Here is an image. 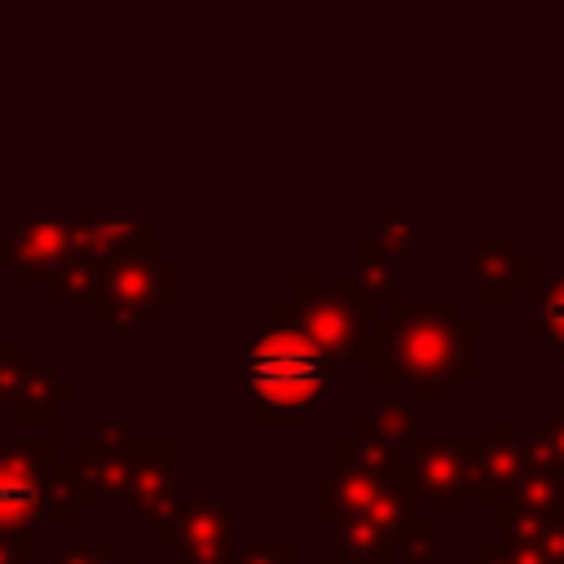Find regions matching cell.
<instances>
[{
    "mask_svg": "<svg viewBox=\"0 0 564 564\" xmlns=\"http://www.w3.org/2000/svg\"><path fill=\"white\" fill-rule=\"evenodd\" d=\"M234 388L256 405L260 419L308 414L335 397L339 375L335 357H326L304 330L286 322L256 326L234 348Z\"/></svg>",
    "mask_w": 564,
    "mask_h": 564,
    "instance_id": "6da1fadb",
    "label": "cell"
},
{
    "mask_svg": "<svg viewBox=\"0 0 564 564\" xmlns=\"http://www.w3.org/2000/svg\"><path fill=\"white\" fill-rule=\"evenodd\" d=\"M476 322L458 313L454 300H397L392 317L379 322V379H414L419 397H432L445 379H471Z\"/></svg>",
    "mask_w": 564,
    "mask_h": 564,
    "instance_id": "7a4b0ae2",
    "label": "cell"
},
{
    "mask_svg": "<svg viewBox=\"0 0 564 564\" xmlns=\"http://www.w3.org/2000/svg\"><path fill=\"white\" fill-rule=\"evenodd\" d=\"M273 322H286L295 330H304L326 357H375L379 352V313H375V295L352 278V282H335V286H317V282H300L295 295L278 300Z\"/></svg>",
    "mask_w": 564,
    "mask_h": 564,
    "instance_id": "3957f363",
    "label": "cell"
},
{
    "mask_svg": "<svg viewBox=\"0 0 564 564\" xmlns=\"http://www.w3.org/2000/svg\"><path fill=\"white\" fill-rule=\"evenodd\" d=\"M62 463L53 441H0V533L22 538L48 516V476Z\"/></svg>",
    "mask_w": 564,
    "mask_h": 564,
    "instance_id": "277c9868",
    "label": "cell"
},
{
    "mask_svg": "<svg viewBox=\"0 0 564 564\" xmlns=\"http://www.w3.org/2000/svg\"><path fill=\"white\" fill-rule=\"evenodd\" d=\"M167 295H172V260H159L154 251H137L101 264V286L93 304L110 326L132 330L150 313V304Z\"/></svg>",
    "mask_w": 564,
    "mask_h": 564,
    "instance_id": "5b68a950",
    "label": "cell"
},
{
    "mask_svg": "<svg viewBox=\"0 0 564 564\" xmlns=\"http://www.w3.org/2000/svg\"><path fill=\"white\" fill-rule=\"evenodd\" d=\"M154 538L181 551V564H234V502H176Z\"/></svg>",
    "mask_w": 564,
    "mask_h": 564,
    "instance_id": "8992f818",
    "label": "cell"
},
{
    "mask_svg": "<svg viewBox=\"0 0 564 564\" xmlns=\"http://www.w3.org/2000/svg\"><path fill=\"white\" fill-rule=\"evenodd\" d=\"M132 432L123 419H101L93 436H79L70 445V463L79 471L84 498H128L132 494Z\"/></svg>",
    "mask_w": 564,
    "mask_h": 564,
    "instance_id": "52a82bcc",
    "label": "cell"
},
{
    "mask_svg": "<svg viewBox=\"0 0 564 564\" xmlns=\"http://www.w3.org/2000/svg\"><path fill=\"white\" fill-rule=\"evenodd\" d=\"M75 256V220H22L9 242H0V260H13L31 278L62 273Z\"/></svg>",
    "mask_w": 564,
    "mask_h": 564,
    "instance_id": "ba28073f",
    "label": "cell"
},
{
    "mask_svg": "<svg viewBox=\"0 0 564 564\" xmlns=\"http://www.w3.org/2000/svg\"><path fill=\"white\" fill-rule=\"evenodd\" d=\"M414 480L419 494L432 498H463L471 489V467H476V441H427L414 449Z\"/></svg>",
    "mask_w": 564,
    "mask_h": 564,
    "instance_id": "9c48e42d",
    "label": "cell"
},
{
    "mask_svg": "<svg viewBox=\"0 0 564 564\" xmlns=\"http://www.w3.org/2000/svg\"><path fill=\"white\" fill-rule=\"evenodd\" d=\"M176 445L172 441H137L132 449V502L145 511L154 524L176 507Z\"/></svg>",
    "mask_w": 564,
    "mask_h": 564,
    "instance_id": "30bf717a",
    "label": "cell"
},
{
    "mask_svg": "<svg viewBox=\"0 0 564 564\" xmlns=\"http://www.w3.org/2000/svg\"><path fill=\"white\" fill-rule=\"evenodd\" d=\"M524 476V454L516 449V423L502 419L494 441H476V467H471V489L480 498H498V494H516Z\"/></svg>",
    "mask_w": 564,
    "mask_h": 564,
    "instance_id": "8fae6325",
    "label": "cell"
},
{
    "mask_svg": "<svg viewBox=\"0 0 564 564\" xmlns=\"http://www.w3.org/2000/svg\"><path fill=\"white\" fill-rule=\"evenodd\" d=\"M70 397H75V383H70L66 375H57V370H48V366H26V361H22V370H18V379H13V414H18V419L44 423V419H53V410H57L62 401H70Z\"/></svg>",
    "mask_w": 564,
    "mask_h": 564,
    "instance_id": "7c38bea8",
    "label": "cell"
},
{
    "mask_svg": "<svg viewBox=\"0 0 564 564\" xmlns=\"http://www.w3.org/2000/svg\"><path fill=\"white\" fill-rule=\"evenodd\" d=\"M533 273H538V264L520 260L507 242H494V238L476 242V295L480 300H511L516 286Z\"/></svg>",
    "mask_w": 564,
    "mask_h": 564,
    "instance_id": "4fadbf2b",
    "label": "cell"
},
{
    "mask_svg": "<svg viewBox=\"0 0 564 564\" xmlns=\"http://www.w3.org/2000/svg\"><path fill=\"white\" fill-rule=\"evenodd\" d=\"M511 502H520L538 516H564V476L524 454V476H520Z\"/></svg>",
    "mask_w": 564,
    "mask_h": 564,
    "instance_id": "5bb4252c",
    "label": "cell"
},
{
    "mask_svg": "<svg viewBox=\"0 0 564 564\" xmlns=\"http://www.w3.org/2000/svg\"><path fill=\"white\" fill-rule=\"evenodd\" d=\"M538 330L551 339V348L564 357V269L551 273L538 286Z\"/></svg>",
    "mask_w": 564,
    "mask_h": 564,
    "instance_id": "9a60e30c",
    "label": "cell"
},
{
    "mask_svg": "<svg viewBox=\"0 0 564 564\" xmlns=\"http://www.w3.org/2000/svg\"><path fill=\"white\" fill-rule=\"evenodd\" d=\"M97 286H101V264L84 251H75L57 273V295L62 300H97Z\"/></svg>",
    "mask_w": 564,
    "mask_h": 564,
    "instance_id": "2e32d148",
    "label": "cell"
},
{
    "mask_svg": "<svg viewBox=\"0 0 564 564\" xmlns=\"http://www.w3.org/2000/svg\"><path fill=\"white\" fill-rule=\"evenodd\" d=\"M79 498H84L79 471H75L70 458H62V463L53 467V476H48V516H53V520H70Z\"/></svg>",
    "mask_w": 564,
    "mask_h": 564,
    "instance_id": "e0dca14e",
    "label": "cell"
},
{
    "mask_svg": "<svg viewBox=\"0 0 564 564\" xmlns=\"http://www.w3.org/2000/svg\"><path fill=\"white\" fill-rule=\"evenodd\" d=\"M529 458H538V463H546L551 471H560L564 476V397L555 401V419L538 432V441L529 445Z\"/></svg>",
    "mask_w": 564,
    "mask_h": 564,
    "instance_id": "ac0fdd59",
    "label": "cell"
},
{
    "mask_svg": "<svg viewBox=\"0 0 564 564\" xmlns=\"http://www.w3.org/2000/svg\"><path fill=\"white\" fill-rule=\"evenodd\" d=\"M357 282H361L370 295H388V291H392V273L379 264V242H375V238L357 242Z\"/></svg>",
    "mask_w": 564,
    "mask_h": 564,
    "instance_id": "d6986e66",
    "label": "cell"
},
{
    "mask_svg": "<svg viewBox=\"0 0 564 564\" xmlns=\"http://www.w3.org/2000/svg\"><path fill=\"white\" fill-rule=\"evenodd\" d=\"M436 551V524L432 520H410L397 538V560H427Z\"/></svg>",
    "mask_w": 564,
    "mask_h": 564,
    "instance_id": "ffe728a7",
    "label": "cell"
},
{
    "mask_svg": "<svg viewBox=\"0 0 564 564\" xmlns=\"http://www.w3.org/2000/svg\"><path fill=\"white\" fill-rule=\"evenodd\" d=\"M467 564H551L546 555L529 551V546H511V542H480L476 555Z\"/></svg>",
    "mask_w": 564,
    "mask_h": 564,
    "instance_id": "44dd1931",
    "label": "cell"
},
{
    "mask_svg": "<svg viewBox=\"0 0 564 564\" xmlns=\"http://www.w3.org/2000/svg\"><path fill=\"white\" fill-rule=\"evenodd\" d=\"M234 564H295V542L278 538V542H247Z\"/></svg>",
    "mask_w": 564,
    "mask_h": 564,
    "instance_id": "7402d4cb",
    "label": "cell"
},
{
    "mask_svg": "<svg viewBox=\"0 0 564 564\" xmlns=\"http://www.w3.org/2000/svg\"><path fill=\"white\" fill-rule=\"evenodd\" d=\"M57 564H115V542H66L57 551Z\"/></svg>",
    "mask_w": 564,
    "mask_h": 564,
    "instance_id": "603a6c76",
    "label": "cell"
},
{
    "mask_svg": "<svg viewBox=\"0 0 564 564\" xmlns=\"http://www.w3.org/2000/svg\"><path fill=\"white\" fill-rule=\"evenodd\" d=\"M370 423H375V432H383L388 441H392V436H410V432H414V414H410V405H401V401L379 405Z\"/></svg>",
    "mask_w": 564,
    "mask_h": 564,
    "instance_id": "cb8c5ba5",
    "label": "cell"
},
{
    "mask_svg": "<svg viewBox=\"0 0 564 564\" xmlns=\"http://www.w3.org/2000/svg\"><path fill=\"white\" fill-rule=\"evenodd\" d=\"M375 242H379V251H392V256H414V229H410V225H401V220H379Z\"/></svg>",
    "mask_w": 564,
    "mask_h": 564,
    "instance_id": "d4e9b609",
    "label": "cell"
},
{
    "mask_svg": "<svg viewBox=\"0 0 564 564\" xmlns=\"http://www.w3.org/2000/svg\"><path fill=\"white\" fill-rule=\"evenodd\" d=\"M31 555H35V538L31 533H22V538H4L0 533V564H22Z\"/></svg>",
    "mask_w": 564,
    "mask_h": 564,
    "instance_id": "484cf974",
    "label": "cell"
},
{
    "mask_svg": "<svg viewBox=\"0 0 564 564\" xmlns=\"http://www.w3.org/2000/svg\"><path fill=\"white\" fill-rule=\"evenodd\" d=\"M18 370H22V361H18L13 344H9V339H0V392H13V379H18Z\"/></svg>",
    "mask_w": 564,
    "mask_h": 564,
    "instance_id": "4316f807",
    "label": "cell"
},
{
    "mask_svg": "<svg viewBox=\"0 0 564 564\" xmlns=\"http://www.w3.org/2000/svg\"><path fill=\"white\" fill-rule=\"evenodd\" d=\"M322 564H352V560H322Z\"/></svg>",
    "mask_w": 564,
    "mask_h": 564,
    "instance_id": "83f0119b",
    "label": "cell"
},
{
    "mask_svg": "<svg viewBox=\"0 0 564 564\" xmlns=\"http://www.w3.org/2000/svg\"><path fill=\"white\" fill-rule=\"evenodd\" d=\"M115 564H132V560H115Z\"/></svg>",
    "mask_w": 564,
    "mask_h": 564,
    "instance_id": "f1b7e54d",
    "label": "cell"
}]
</instances>
